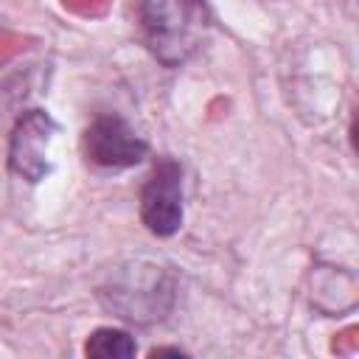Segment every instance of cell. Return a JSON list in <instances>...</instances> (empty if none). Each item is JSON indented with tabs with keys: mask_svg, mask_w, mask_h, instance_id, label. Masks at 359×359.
<instances>
[{
	"mask_svg": "<svg viewBox=\"0 0 359 359\" xmlns=\"http://www.w3.org/2000/svg\"><path fill=\"white\" fill-rule=\"evenodd\" d=\"M182 165L163 154L140 188V222L149 233L165 238L182 227Z\"/></svg>",
	"mask_w": 359,
	"mask_h": 359,
	"instance_id": "obj_2",
	"label": "cell"
},
{
	"mask_svg": "<svg viewBox=\"0 0 359 359\" xmlns=\"http://www.w3.org/2000/svg\"><path fill=\"white\" fill-rule=\"evenodd\" d=\"M98 294L101 303L118 317L132 323H151L163 320L171 309L174 286L157 266H146V278H132V272H126V278L112 280V286L101 289Z\"/></svg>",
	"mask_w": 359,
	"mask_h": 359,
	"instance_id": "obj_3",
	"label": "cell"
},
{
	"mask_svg": "<svg viewBox=\"0 0 359 359\" xmlns=\"http://www.w3.org/2000/svg\"><path fill=\"white\" fill-rule=\"evenodd\" d=\"M84 353L95 359H129L137 353V342L121 328H95L84 342Z\"/></svg>",
	"mask_w": 359,
	"mask_h": 359,
	"instance_id": "obj_6",
	"label": "cell"
},
{
	"mask_svg": "<svg viewBox=\"0 0 359 359\" xmlns=\"http://www.w3.org/2000/svg\"><path fill=\"white\" fill-rule=\"evenodd\" d=\"M149 356L151 359H157V356H185V351L182 348H151Z\"/></svg>",
	"mask_w": 359,
	"mask_h": 359,
	"instance_id": "obj_7",
	"label": "cell"
},
{
	"mask_svg": "<svg viewBox=\"0 0 359 359\" xmlns=\"http://www.w3.org/2000/svg\"><path fill=\"white\" fill-rule=\"evenodd\" d=\"M56 135V121L45 109H28L17 118L8 140V168L25 180L39 182L50 171V140Z\"/></svg>",
	"mask_w": 359,
	"mask_h": 359,
	"instance_id": "obj_5",
	"label": "cell"
},
{
	"mask_svg": "<svg viewBox=\"0 0 359 359\" xmlns=\"http://www.w3.org/2000/svg\"><path fill=\"white\" fill-rule=\"evenodd\" d=\"M81 149H84V157H87L90 165L112 168V171L137 165L149 151L146 140L129 126V121H123L115 112L98 115L84 129Z\"/></svg>",
	"mask_w": 359,
	"mask_h": 359,
	"instance_id": "obj_4",
	"label": "cell"
},
{
	"mask_svg": "<svg viewBox=\"0 0 359 359\" xmlns=\"http://www.w3.org/2000/svg\"><path fill=\"white\" fill-rule=\"evenodd\" d=\"M137 17L146 48L165 67L185 65L213 22L208 0H137Z\"/></svg>",
	"mask_w": 359,
	"mask_h": 359,
	"instance_id": "obj_1",
	"label": "cell"
}]
</instances>
